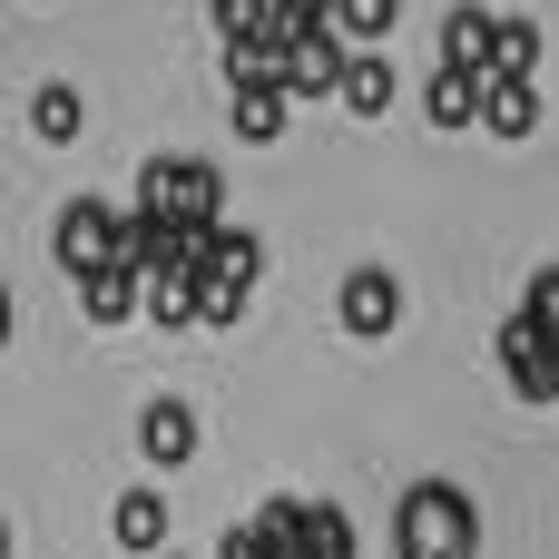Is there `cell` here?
Instances as JSON below:
<instances>
[{
	"mask_svg": "<svg viewBox=\"0 0 559 559\" xmlns=\"http://www.w3.org/2000/svg\"><path fill=\"white\" fill-rule=\"evenodd\" d=\"M540 69V20H491V79H531Z\"/></svg>",
	"mask_w": 559,
	"mask_h": 559,
	"instance_id": "e0dca14e",
	"label": "cell"
},
{
	"mask_svg": "<svg viewBox=\"0 0 559 559\" xmlns=\"http://www.w3.org/2000/svg\"><path fill=\"white\" fill-rule=\"evenodd\" d=\"M138 295H147V265H128V255H108V265L79 275V314H88V324H128Z\"/></svg>",
	"mask_w": 559,
	"mask_h": 559,
	"instance_id": "52a82bcc",
	"label": "cell"
},
{
	"mask_svg": "<svg viewBox=\"0 0 559 559\" xmlns=\"http://www.w3.org/2000/svg\"><path fill=\"white\" fill-rule=\"evenodd\" d=\"M481 128L491 138H531L540 128V88L531 79H481Z\"/></svg>",
	"mask_w": 559,
	"mask_h": 559,
	"instance_id": "5bb4252c",
	"label": "cell"
},
{
	"mask_svg": "<svg viewBox=\"0 0 559 559\" xmlns=\"http://www.w3.org/2000/svg\"><path fill=\"white\" fill-rule=\"evenodd\" d=\"M324 20H334V39H354V49H373V39H383V29L403 20V0H334Z\"/></svg>",
	"mask_w": 559,
	"mask_h": 559,
	"instance_id": "ac0fdd59",
	"label": "cell"
},
{
	"mask_svg": "<svg viewBox=\"0 0 559 559\" xmlns=\"http://www.w3.org/2000/svg\"><path fill=\"white\" fill-rule=\"evenodd\" d=\"M393 550H403V559H472V550H481V511H472V491H452V481H413L403 511H393Z\"/></svg>",
	"mask_w": 559,
	"mask_h": 559,
	"instance_id": "6da1fadb",
	"label": "cell"
},
{
	"mask_svg": "<svg viewBox=\"0 0 559 559\" xmlns=\"http://www.w3.org/2000/svg\"><path fill=\"white\" fill-rule=\"evenodd\" d=\"M285 108H295L285 79H236V138H246V147H275V138H285Z\"/></svg>",
	"mask_w": 559,
	"mask_h": 559,
	"instance_id": "7c38bea8",
	"label": "cell"
},
{
	"mask_svg": "<svg viewBox=\"0 0 559 559\" xmlns=\"http://www.w3.org/2000/svg\"><path fill=\"white\" fill-rule=\"evenodd\" d=\"M157 559H177V550H157Z\"/></svg>",
	"mask_w": 559,
	"mask_h": 559,
	"instance_id": "d4e9b609",
	"label": "cell"
},
{
	"mask_svg": "<svg viewBox=\"0 0 559 559\" xmlns=\"http://www.w3.org/2000/svg\"><path fill=\"white\" fill-rule=\"evenodd\" d=\"M305 559H354V531L334 501H305Z\"/></svg>",
	"mask_w": 559,
	"mask_h": 559,
	"instance_id": "d6986e66",
	"label": "cell"
},
{
	"mask_svg": "<svg viewBox=\"0 0 559 559\" xmlns=\"http://www.w3.org/2000/svg\"><path fill=\"white\" fill-rule=\"evenodd\" d=\"M206 10H216V29H226V39H246V29L265 20V0H206Z\"/></svg>",
	"mask_w": 559,
	"mask_h": 559,
	"instance_id": "44dd1931",
	"label": "cell"
},
{
	"mask_svg": "<svg viewBox=\"0 0 559 559\" xmlns=\"http://www.w3.org/2000/svg\"><path fill=\"white\" fill-rule=\"evenodd\" d=\"M108 540L138 550V559H157L167 550V501H157V491H118V501H108Z\"/></svg>",
	"mask_w": 559,
	"mask_h": 559,
	"instance_id": "30bf717a",
	"label": "cell"
},
{
	"mask_svg": "<svg viewBox=\"0 0 559 559\" xmlns=\"http://www.w3.org/2000/svg\"><path fill=\"white\" fill-rule=\"evenodd\" d=\"M138 206H157L167 226L206 236V226H216V206H226V177H216L206 157H147V167H138Z\"/></svg>",
	"mask_w": 559,
	"mask_h": 559,
	"instance_id": "7a4b0ae2",
	"label": "cell"
},
{
	"mask_svg": "<svg viewBox=\"0 0 559 559\" xmlns=\"http://www.w3.org/2000/svg\"><path fill=\"white\" fill-rule=\"evenodd\" d=\"M79 128H88V108H79V88H69V79L29 88V138H39V147H69Z\"/></svg>",
	"mask_w": 559,
	"mask_h": 559,
	"instance_id": "2e32d148",
	"label": "cell"
},
{
	"mask_svg": "<svg viewBox=\"0 0 559 559\" xmlns=\"http://www.w3.org/2000/svg\"><path fill=\"white\" fill-rule=\"evenodd\" d=\"M501 373H511V393L521 403H559V344L540 334V324H501Z\"/></svg>",
	"mask_w": 559,
	"mask_h": 559,
	"instance_id": "5b68a950",
	"label": "cell"
},
{
	"mask_svg": "<svg viewBox=\"0 0 559 559\" xmlns=\"http://www.w3.org/2000/svg\"><path fill=\"white\" fill-rule=\"evenodd\" d=\"M0 559H10V521H0Z\"/></svg>",
	"mask_w": 559,
	"mask_h": 559,
	"instance_id": "cb8c5ba5",
	"label": "cell"
},
{
	"mask_svg": "<svg viewBox=\"0 0 559 559\" xmlns=\"http://www.w3.org/2000/svg\"><path fill=\"white\" fill-rule=\"evenodd\" d=\"M138 452H147L157 472H177V462H197V403H177V393H157V403L138 413Z\"/></svg>",
	"mask_w": 559,
	"mask_h": 559,
	"instance_id": "ba28073f",
	"label": "cell"
},
{
	"mask_svg": "<svg viewBox=\"0 0 559 559\" xmlns=\"http://www.w3.org/2000/svg\"><path fill=\"white\" fill-rule=\"evenodd\" d=\"M442 69H481V79H491V10H481V0H462V10L442 20Z\"/></svg>",
	"mask_w": 559,
	"mask_h": 559,
	"instance_id": "9a60e30c",
	"label": "cell"
},
{
	"mask_svg": "<svg viewBox=\"0 0 559 559\" xmlns=\"http://www.w3.org/2000/svg\"><path fill=\"white\" fill-rule=\"evenodd\" d=\"M275 10H285V20H295V29H305V20H324V10H334V0H275Z\"/></svg>",
	"mask_w": 559,
	"mask_h": 559,
	"instance_id": "7402d4cb",
	"label": "cell"
},
{
	"mask_svg": "<svg viewBox=\"0 0 559 559\" xmlns=\"http://www.w3.org/2000/svg\"><path fill=\"white\" fill-rule=\"evenodd\" d=\"M521 324H540V334L559 344V265H540V275L521 285Z\"/></svg>",
	"mask_w": 559,
	"mask_h": 559,
	"instance_id": "ffe728a7",
	"label": "cell"
},
{
	"mask_svg": "<svg viewBox=\"0 0 559 559\" xmlns=\"http://www.w3.org/2000/svg\"><path fill=\"white\" fill-rule=\"evenodd\" d=\"M118 216H128V206H108V197H69V206H59V226H49L59 265H69V275L108 265V255H118Z\"/></svg>",
	"mask_w": 559,
	"mask_h": 559,
	"instance_id": "3957f363",
	"label": "cell"
},
{
	"mask_svg": "<svg viewBox=\"0 0 559 559\" xmlns=\"http://www.w3.org/2000/svg\"><path fill=\"white\" fill-rule=\"evenodd\" d=\"M285 98H334V79H344V39H334V20H305L295 39H285Z\"/></svg>",
	"mask_w": 559,
	"mask_h": 559,
	"instance_id": "277c9868",
	"label": "cell"
},
{
	"mask_svg": "<svg viewBox=\"0 0 559 559\" xmlns=\"http://www.w3.org/2000/svg\"><path fill=\"white\" fill-rule=\"evenodd\" d=\"M423 118L432 128H481V69H432L423 79Z\"/></svg>",
	"mask_w": 559,
	"mask_h": 559,
	"instance_id": "8fae6325",
	"label": "cell"
},
{
	"mask_svg": "<svg viewBox=\"0 0 559 559\" xmlns=\"http://www.w3.org/2000/svg\"><path fill=\"white\" fill-rule=\"evenodd\" d=\"M138 314H157V324H197V314H206V275H197V265H157L147 295H138Z\"/></svg>",
	"mask_w": 559,
	"mask_h": 559,
	"instance_id": "4fadbf2b",
	"label": "cell"
},
{
	"mask_svg": "<svg viewBox=\"0 0 559 559\" xmlns=\"http://www.w3.org/2000/svg\"><path fill=\"white\" fill-rule=\"evenodd\" d=\"M0 344H10V295H0Z\"/></svg>",
	"mask_w": 559,
	"mask_h": 559,
	"instance_id": "603a6c76",
	"label": "cell"
},
{
	"mask_svg": "<svg viewBox=\"0 0 559 559\" xmlns=\"http://www.w3.org/2000/svg\"><path fill=\"white\" fill-rule=\"evenodd\" d=\"M334 314H344V334L383 344V334L403 324V285H393L383 265H354V275H344V295H334Z\"/></svg>",
	"mask_w": 559,
	"mask_h": 559,
	"instance_id": "8992f818",
	"label": "cell"
},
{
	"mask_svg": "<svg viewBox=\"0 0 559 559\" xmlns=\"http://www.w3.org/2000/svg\"><path fill=\"white\" fill-rule=\"evenodd\" d=\"M393 88H403V79H393V59H383V49H344V79H334L344 118H383V108H393Z\"/></svg>",
	"mask_w": 559,
	"mask_h": 559,
	"instance_id": "9c48e42d",
	"label": "cell"
}]
</instances>
